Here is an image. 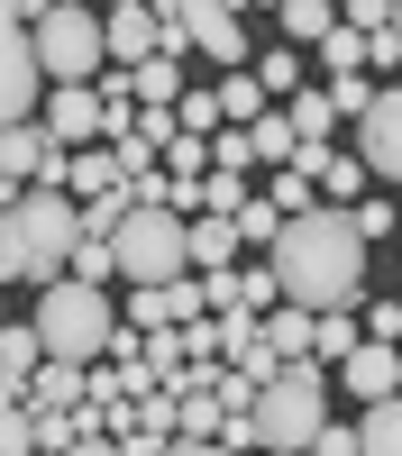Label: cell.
<instances>
[{
    "instance_id": "obj_1",
    "label": "cell",
    "mask_w": 402,
    "mask_h": 456,
    "mask_svg": "<svg viewBox=\"0 0 402 456\" xmlns=\"http://www.w3.org/2000/svg\"><path fill=\"white\" fill-rule=\"evenodd\" d=\"M266 265H275L283 301H292V311H311V320L348 311V301L365 292V238H357V219L329 210V201L302 210V219H283V238L266 247Z\"/></svg>"
},
{
    "instance_id": "obj_2",
    "label": "cell",
    "mask_w": 402,
    "mask_h": 456,
    "mask_svg": "<svg viewBox=\"0 0 402 456\" xmlns=\"http://www.w3.org/2000/svg\"><path fill=\"white\" fill-rule=\"evenodd\" d=\"M73 256H83V201L73 192H19L0 210V292H55L73 283Z\"/></svg>"
},
{
    "instance_id": "obj_3",
    "label": "cell",
    "mask_w": 402,
    "mask_h": 456,
    "mask_svg": "<svg viewBox=\"0 0 402 456\" xmlns=\"http://www.w3.org/2000/svg\"><path fill=\"white\" fill-rule=\"evenodd\" d=\"M329 429V365H283L266 393H256V447L266 456H311V438Z\"/></svg>"
},
{
    "instance_id": "obj_4",
    "label": "cell",
    "mask_w": 402,
    "mask_h": 456,
    "mask_svg": "<svg viewBox=\"0 0 402 456\" xmlns=\"http://www.w3.org/2000/svg\"><path fill=\"white\" fill-rule=\"evenodd\" d=\"M37 338H46V356L55 365H101L110 347H119V311H110V292L92 283H55V292H37Z\"/></svg>"
},
{
    "instance_id": "obj_5",
    "label": "cell",
    "mask_w": 402,
    "mask_h": 456,
    "mask_svg": "<svg viewBox=\"0 0 402 456\" xmlns=\"http://www.w3.org/2000/svg\"><path fill=\"white\" fill-rule=\"evenodd\" d=\"M110 256H119V274L137 292H174V283H193V219H174V210H128V228L110 238Z\"/></svg>"
},
{
    "instance_id": "obj_6",
    "label": "cell",
    "mask_w": 402,
    "mask_h": 456,
    "mask_svg": "<svg viewBox=\"0 0 402 456\" xmlns=\"http://www.w3.org/2000/svg\"><path fill=\"white\" fill-rule=\"evenodd\" d=\"M28 46H37V64H46L55 92H83L92 73H110V28L92 10H73V0H46V10H37Z\"/></svg>"
},
{
    "instance_id": "obj_7",
    "label": "cell",
    "mask_w": 402,
    "mask_h": 456,
    "mask_svg": "<svg viewBox=\"0 0 402 456\" xmlns=\"http://www.w3.org/2000/svg\"><path fill=\"white\" fill-rule=\"evenodd\" d=\"M46 64H37V46H28V37H0V137H10V128H28L37 119V110H46Z\"/></svg>"
},
{
    "instance_id": "obj_8",
    "label": "cell",
    "mask_w": 402,
    "mask_h": 456,
    "mask_svg": "<svg viewBox=\"0 0 402 456\" xmlns=\"http://www.w3.org/2000/svg\"><path fill=\"white\" fill-rule=\"evenodd\" d=\"M174 19H183V46H201L210 64H247V19L229 10V0H174Z\"/></svg>"
},
{
    "instance_id": "obj_9",
    "label": "cell",
    "mask_w": 402,
    "mask_h": 456,
    "mask_svg": "<svg viewBox=\"0 0 402 456\" xmlns=\"http://www.w3.org/2000/svg\"><path fill=\"white\" fill-rule=\"evenodd\" d=\"M357 165L375 174V183H402V83H384L375 110L357 119Z\"/></svg>"
},
{
    "instance_id": "obj_10",
    "label": "cell",
    "mask_w": 402,
    "mask_h": 456,
    "mask_svg": "<svg viewBox=\"0 0 402 456\" xmlns=\"http://www.w3.org/2000/svg\"><path fill=\"white\" fill-rule=\"evenodd\" d=\"M37 128H46L64 156H83V146L110 128V110H101V92L83 83V92H46V110H37Z\"/></svg>"
},
{
    "instance_id": "obj_11",
    "label": "cell",
    "mask_w": 402,
    "mask_h": 456,
    "mask_svg": "<svg viewBox=\"0 0 402 456\" xmlns=\"http://www.w3.org/2000/svg\"><path fill=\"white\" fill-rule=\"evenodd\" d=\"M339 393H348V402H365V411H375V402H402V347L365 338V347L339 365Z\"/></svg>"
},
{
    "instance_id": "obj_12",
    "label": "cell",
    "mask_w": 402,
    "mask_h": 456,
    "mask_svg": "<svg viewBox=\"0 0 402 456\" xmlns=\"http://www.w3.org/2000/svg\"><path fill=\"white\" fill-rule=\"evenodd\" d=\"M83 393H92V365H37V384H28V411L37 420H55V411H83Z\"/></svg>"
},
{
    "instance_id": "obj_13",
    "label": "cell",
    "mask_w": 402,
    "mask_h": 456,
    "mask_svg": "<svg viewBox=\"0 0 402 456\" xmlns=\"http://www.w3.org/2000/svg\"><path fill=\"white\" fill-rule=\"evenodd\" d=\"M73 201H110V192H128V165H119V146H83L73 156V183H64Z\"/></svg>"
},
{
    "instance_id": "obj_14",
    "label": "cell",
    "mask_w": 402,
    "mask_h": 456,
    "mask_svg": "<svg viewBox=\"0 0 402 456\" xmlns=\"http://www.w3.org/2000/svg\"><path fill=\"white\" fill-rule=\"evenodd\" d=\"M238 265V219H193V274H229Z\"/></svg>"
},
{
    "instance_id": "obj_15",
    "label": "cell",
    "mask_w": 402,
    "mask_h": 456,
    "mask_svg": "<svg viewBox=\"0 0 402 456\" xmlns=\"http://www.w3.org/2000/svg\"><path fill=\"white\" fill-rule=\"evenodd\" d=\"M128 83H137V110H183V92H193V83H183V64H174V55H156V64H137Z\"/></svg>"
},
{
    "instance_id": "obj_16",
    "label": "cell",
    "mask_w": 402,
    "mask_h": 456,
    "mask_svg": "<svg viewBox=\"0 0 402 456\" xmlns=\"http://www.w3.org/2000/svg\"><path fill=\"white\" fill-rule=\"evenodd\" d=\"M365 347V320H348V311H329V320H311V365H348Z\"/></svg>"
},
{
    "instance_id": "obj_17",
    "label": "cell",
    "mask_w": 402,
    "mask_h": 456,
    "mask_svg": "<svg viewBox=\"0 0 402 456\" xmlns=\"http://www.w3.org/2000/svg\"><path fill=\"white\" fill-rule=\"evenodd\" d=\"M247 146H256V165H275V174H283V165H302V137H292L283 110H266V119L247 128Z\"/></svg>"
},
{
    "instance_id": "obj_18",
    "label": "cell",
    "mask_w": 402,
    "mask_h": 456,
    "mask_svg": "<svg viewBox=\"0 0 402 456\" xmlns=\"http://www.w3.org/2000/svg\"><path fill=\"white\" fill-rule=\"evenodd\" d=\"M247 73H256V83H266V101L283 110L292 92H302V46H266V55H256Z\"/></svg>"
},
{
    "instance_id": "obj_19",
    "label": "cell",
    "mask_w": 402,
    "mask_h": 456,
    "mask_svg": "<svg viewBox=\"0 0 402 456\" xmlns=\"http://www.w3.org/2000/svg\"><path fill=\"white\" fill-rule=\"evenodd\" d=\"M329 28H339L329 0H283V46H329Z\"/></svg>"
},
{
    "instance_id": "obj_20",
    "label": "cell",
    "mask_w": 402,
    "mask_h": 456,
    "mask_svg": "<svg viewBox=\"0 0 402 456\" xmlns=\"http://www.w3.org/2000/svg\"><path fill=\"white\" fill-rule=\"evenodd\" d=\"M210 92H219V119H229V128L266 119V83H256V73H229V83H210Z\"/></svg>"
},
{
    "instance_id": "obj_21",
    "label": "cell",
    "mask_w": 402,
    "mask_h": 456,
    "mask_svg": "<svg viewBox=\"0 0 402 456\" xmlns=\"http://www.w3.org/2000/svg\"><path fill=\"white\" fill-rule=\"evenodd\" d=\"M283 119H292V137H302V146H329L339 110H329V92H292V101H283Z\"/></svg>"
},
{
    "instance_id": "obj_22",
    "label": "cell",
    "mask_w": 402,
    "mask_h": 456,
    "mask_svg": "<svg viewBox=\"0 0 402 456\" xmlns=\"http://www.w3.org/2000/svg\"><path fill=\"white\" fill-rule=\"evenodd\" d=\"M365 183H375V174L357 165V146H348V156H329V165H320V192H329V210H357V201H365Z\"/></svg>"
},
{
    "instance_id": "obj_23",
    "label": "cell",
    "mask_w": 402,
    "mask_h": 456,
    "mask_svg": "<svg viewBox=\"0 0 402 456\" xmlns=\"http://www.w3.org/2000/svg\"><path fill=\"white\" fill-rule=\"evenodd\" d=\"M174 420H183V438H219L229 429V402L219 393H174Z\"/></svg>"
},
{
    "instance_id": "obj_24",
    "label": "cell",
    "mask_w": 402,
    "mask_h": 456,
    "mask_svg": "<svg viewBox=\"0 0 402 456\" xmlns=\"http://www.w3.org/2000/svg\"><path fill=\"white\" fill-rule=\"evenodd\" d=\"M266 347H275L283 365H302V356H311V311H292V301H283V311L266 320Z\"/></svg>"
},
{
    "instance_id": "obj_25",
    "label": "cell",
    "mask_w": 402,
    "mask_h": 456,
    "mask_svg": "<svg viewBox=\"0 0 402 456\" xmlns=\"http://www.w3.org/2000/svg\"><path fill=\"white\" fill-rule=\"evenodd\" d=\"M357 447H365V456H402V402H375V411H365V420H357Z\"/></svg>"
},
{
    "instance_id": "obj_26",
    "label": "cell",
    "mask_w": 402,
    "mask_h": 456,
    "mask_svg": "<svg viewBox=\"0 0 402 456\" xmlns=\"http://www.w3.org/2000/svg\"><path fill=\"white\" fill-rule=\"evenodd\" d=\"M365 55H375V37H357L348 19H339V28H329V46H320V64H329V73H339V83H348V73H357Z\"/></svg>"
},
{
    "instance_id": "obj_27",
    "label": "cell",
    "mask_w": 402,
    "mask_h": 456,
    "mask_svg": "<svg viewBox=\"0 0 402 456\" xmlns=\"http://www.w3.org/2000/svg\"><path fill=\"white\" fill-rule=\"evenodd\" d=\"M229 374H247V384H256V393H266V384H275V374H283V356L266 347V329H256V338H247V347L229 356Z\"/></svg>"
},
{
    "instance_id": "obj_28",
    "label": "cell",
    "mask_w": 402,
    "mask_h": 456,
    "mask_svg": "<svg viewBox=\"0 0 402 456\" xmlns=\"http://www.w3.org/2000/svg\"><path fill=\"white\" fill-rule=\"evenodd\" d=\"M0 456H37V411L28 402H0Z\"/></svg>"
},
{
    "instance_id": "obj_29",
    "label": "cell",
    "mask_w": 402,
    "mask_h": 456,
    "mask_svg": "<svg viewBox=\"0 0 402 456\" xmlns=\"http://www.w3.org/2000/svg\"><path fill=\"white\" fill-rule=\"evenodd\" d=\"M238 238H247V247H275V238H283V210H275L266 192H256V201L238 210Z\"/></svg>"
},
{
    "instance_id": "obj_30",
    "label": "cell",
    "mask_w": 402,
    "mask_h": 456,
    "mask_svg": "<svg viewBox=\"0 0 402 456\" xmlns=\"http://www.w3.org/2000/svg\"><path fill=\"white\" fill-rule=\"evenodd\" d=\"M165 165H174V183H210V137H174Z\"/></svg>"
},
{
    "instance_id": "obj_31",
    "label": "cell",
    "mask_w": 402,
    "mask_h": 456,
    "mask_svg": "<svg viewBox=\"0 0 402 456\" xmlns=\"http://www.w3.org/2000/svg\"><path fill=\"white\" fill-rule=\"evenodd\" d=\"M375 92H384V83L348 73V83H329V110H339V119H365V110H375Z\"/></svg>"
},
{
    "instance_id": "obj_32",
    "label": "cell",
    "mask_w": 402,
    "mask_h": 456,
    "mask_svg": "<svg viewBox=\"0 0 402 456\" xmlns=\"http://www.w3.org/2000/svg\"><path fill=\"white\" fill-rule=\"evenodd\" d=\"M137 338H156V329H174V311H165V292H128V311H119Z\"/></svg>"
},
{
    "instance_id": "obj_33",
    "label": "cell",
    "mask_w": 402,
    "mask_h": 456,
    "mask_svg": "<svg viewBox=\"0 0 402 456\" xmlns=\"http://www.w3.org/2000/svg\"><path fill=\"white\" fill-rule=\"evenodd\" d=\"M110 274H119V256H110L101 238H83V256H73V283H92V292H101Z\"/></svg>"
},
{
    "instance_id": "obj_34",
    "label": "cell",
    "mask_w": 402,
    "mask_h": 456,
    "mask_svg": "<svg viewBox=\"0 0 402 456\" xmlns=\"http://www.w3.org/2000/svg\"><path fill=\"white\" fill-rule=\"evenodd\" d=\"M348 219H357V238H365V247H375V238H393V210H384V201H357Z\"/></svg>"
},
{
    "instance_id": "obj_35",
    "label": "cell",
    "mask_w": 402,
    "mask_h": 456,
    "mask_svg": "<svg viewBox=\"0 0 402 456\" xmlns=\"http://www.w3.org/2000/svg\"><path fill=\"white\" fill-rule=\"evenodd\" d=\"M311 456H365V447H357V429H348V420H329V429L311 438Z\"/></svg>"
},
{
    "instance_id": "obj_36",
    "label": "cell",
    "mask_w": 402,
    "mask_h": 456,
    "mask_svg": "<svg viewBox=\"0 0 402 456\" xmlns=\"http://www.w3.org/2000/svg\"><path fill=\"white\" fill-rule=\"evenodd\" d=\"M165 456H229V447H219V438H174Z\"/></svg>"
},
{
    "instance_id": "obj_37",
    "label": "cell",
    "mask_w": 402,
    "mask_h": 456,
    "mask_svg": "<svg viewBox=\"0 0 402 456\" xmlns=\"http://www.w3.org/2000/svg\"><path fill=\"white\" fill-rule=\"evenodd\" d=\"M73 456H128L119 438H83V447H73Z\"/></svg>"
},
{
    "instance_id": "obj_38",
    "label": "cell",
    "mask_w": 402,
    "mask_h": 456,
    "mask_svg": "<svg viewBox=\"0 0 402 456\" xmlns=\"http://www.w3.org/2000/svg\"><path fill=\"white\" fill-rule=\"evenodd\" d=\"M393 37H402V0H393Z\"/></svg>"
},
{
    "instance_id": "obj_39",
    "label": "cell",
    "mask_w": 402,
    "mask_h": 456,
    "mask_svg": "<svg viewBox=\"0 0 402 456\" xmlns=\"http://www.w3.org/2000/svg\"><path fill=\"white\" fill-rule=\"evenodd\" d=\"M0 329H10V301H0Z\"/></svg>"
}]
</instances>
